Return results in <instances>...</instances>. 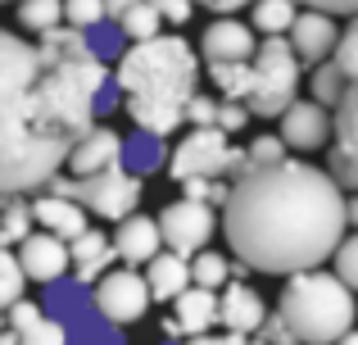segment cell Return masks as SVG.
Listing matches in <instances>:
<instances>
[{"instance_id": "cell-13", "label": "cell", "mask_w": 358, "mask_h": 345, "mask_svg": "<svg viewBox=\"0 0 358 345\" xmlns=\"http://www.w3.org/2000/svg\"><path fill=\"white\" fill-rule=\"evenodd\" d=\"M14 259L23 268V277H32V282H59L69 273V246L59 237H50V232H27L18 241Z\"/></svg>"}, {"instance_id": "cell-25", "label": "cell", "mask_w": 358, "mask_h": 345, "mask_svg": "<svg viewBox=\"0 0 358 345\" xmlns=\"http://www.w3.org/2000/svg\"><path fill=\"white\" fill-rule=\"evenodd\" d=\"M299 14L295 0H254V14H250V27H259L263 36H286L290 18Z\"/></svg>"}, {"instance_id": "cell-45", "label": "cell", "mask_w": 358, "mask_h": 345, "mask_svg": "<svg viewBox=\"0 0 358 345\" xmlns=\"http://www.w3.org/2000/svg\"><path fill=\"white\" fill-rule=\"evenodd\" d=\"M191 5H213V0H191Z\"/></svg>"}, {"instance_id": "cell-17", "label": "cell", "mask_w": 358, "mask_h": 345, "mask_svg": "<svg viewBox=\"0 0 358 345\" xmlns=\"http://www.w3.org/2000/svg\"><path fill=\"white\" fill-rule=\"evenodd\" d=\"M218 323L227 332H241V337H254L263 323V314H268V304H263V295L254 291V286L245 282H222L218 286Z\"/></svg>"}, {"instance_id": "cell-26", "label": "cell", "mask_w": 358, "mask_h": 345, "mask_svg": "<svg viewBox=\"0 0 358 345\" xmlns=\"http://www.w3.org/2000/svg\"><path fill=\"white\" fill-rule=\"evenodd\" d=\"M27 232H32V204L23 195H5V209H0V246H18Z\"/></svg>"}, {"instance_id": "cell-15", "label": "cell", "mask_w": 358, "mask_h": 345, "mask_svg": "<svg viewBox=\"0 0 358 345\" xmlns=\"http://www.w3.org/2000/svg\"><path fill=\"white\" fill-rule=\"evenodd\" d=\"M200 55H204V64H241V59H250L254 55V27L236 23V18H218V23L204 27Z\"/></svg>"}, {"instance_id": "cell-30", "label": "cell", "mask_w": 358, "mask_h": 345, "mask_svg": "<svg viewBox=\"0 0 358 345\" xmlns=\"http://www.w3.org/2000/svg\"><path fill=\"white\" fill-rule=\"evenodd\" d=\"M59 18H69V27L87 32L91 23L105 18V5H100V0H59Z\"/></svg>"}, {"instance_id": "cell-10", "label": "cell", "mask_w": 358, "mask_h": 345, "mask_svg": "<svg viewBox=\"0 0 358 345\" xmlns=\"http://www.w3.org/2000/svg\"><path fill=\"white\" fill-rule=\"evenodd\" d=\"M354 78H358V32L350 27V32L336 36L331 55H327V59L313 69V82H308V87H313V100H317V105L331 109L336 100L354 87Z\"/></svg>"}, {"instance_id": "cell-3", "label": "cell", "mask_w": 358, "mask_h": 345, "mask_svg": "<svg viewBox=\"0 0 358 345\" xmlns=\"http://www.w3.org/2000/svg\"><path fill=\"white\" fill-rule=\"evenodd\" d=\"M114 82L122 91L131 123L155 136H168L182 127V109L200 87V59L182 36L155 32L145 41H131L118 55Z\"/></svg>"}, {"instance_id": "cell-43", "label": "cell", "mask_w": 358, "mask_h": 345, "mask_svg": "<svg viewBox=\"0 0 358 345\" xmlns=\"http://www.w3.org/2000/svg\"><path fill=\"white\" fill-rule=\"evenodd\" d=\"M331 345H358V337H354V328H350V332H341V337H336Z\"/></svg>"}, {"instance_id": "cell-2", "label": "cell", "mask_w": 358, "mask_h": 345, "mask_svg": "<svg viewBox=\"0 0 358 345\" xmlns=\"http://www.w3.org/2000/svg\"><path fill=\"white\" fill-rule=\"evenodd\" d=\"M350 213V195L322 169L281 155L236 173L222 200V237L245 268L286 277L331 259Z\"/></svg>"}, {"instance_id": "cell-31", "label": "cell", "mask_w": 358, "mask_h": 345, "mask_svg": "<svg viewBox=\"0 0 358 345\" xmlns=\"http://www.w3.org/2000/svg\"><path fill=\"white\" fill-rule=\"evenodd\" d=\"M331 255H336V277H341V282L354 291V286H358V241L341 237V241H336V250H331Z\"/></svg>"}, {"instance_id": "cell-36", "label": "cell", "mask_w": 358, "mask_h": 345, "mask_svg": "<svg viewBox=\"0 0 358 345\" xmlns=\"http://www.w3.org/2000/svg\"><path fill=\"white\" fill-rule=\"evenodd\" d=\"M259 332H263V341H268V345H299L295 337H290V328L281 323V314H263Z\"/></svg>"}, {"instance_id": "cell-20", "label": "cell", "mask_w": 358, "mask_h": 345, "mask_svg": "<svg viewBox=\"0 0 358 345\" xmlns=\"http://www.w3.org/2000/svg\"><path fill=\"white\" fill-rule=\"evenodd\" d=\"M32 218L59 241H73L87 227V209H82L78 200H69V195H55V191L41 195V200H32Z\"/></svg>"}, {"instance_id": "cell-41", "label": "cell", "mask_w": 358, "mask_h": 345, "mask_svg": "<svg viewBox=\"0 0 358 345\" xmlns=\"http://www.w3.org/2000/svg\"><path fill=\"white\" fill-rule=\"evenodd\" d=\"M186 345H218V337H209V332H195V337L186 341Z\"/></svg>"}, {"instance_id": "cell-6", "label": "cell", "mask_w": 358, "mask_h": 345, "mask_svg": "<svg viewBox=\"0 0 358 345\" xmlns=\"http://www.w3.org/2000/svg\"><path fill=\"white\" fill-rule=\"evenodd\" d=\"M45 186H50L55 195L78 200L87 213H100V218H109V223L127 218V213L141 204V195H145V177L127 173L122 164H109V169L87 173V177H59L55 173Z\"/></svg>"}, {"instance_id": "cell-19", "label": "cell", "mask_w": 358, "mask_h": 345, "mask_svg": "<svg viewBox=\"0 0 358 345\" xmlns=\"http://www.w3.org/2000/svg\"><path fill=\"white\" fill-rule=\"evenodd\" d=\"M114 255L122 259V264H145L150 255H159L164 250V241H159V227L155 218H141V213H127V218H118V232H114Z\"/></svg>"}, {"instance_id": "cell-4", "label": "cell", "mask_w": 358, "mask_h": 345, "mask_svg": "<svg viewBox=\"0 0 358 345\" xmlns=\"http://www.w3.org/2000/svg\"><path fill=\"white\" fill-rule=\"evenodd\" d=\"M299 69H304V64L295 59L286 36H263V41H254L250 59L209 64V78H213V87L222 91V100H236L245 114L277 118L299 91Z\"/></svg>"}, {"instance_id": "cell-35", "label": "cell", "mask_w": 358, "mask_h": 345, "mask_svg": "<svg viewBox=\"0 0 358 345\" xmlns=\"http://www.w3.org/2000/svg\"><path fill=\"white\" fill-rule=\"evenodd\" d=\"M245 118H250V114H245L236 100H218V109H213V127H222L227 136H231V132H241Z\"/></svg>"}, {"instance_id": "cell-37", "label": "cell", "mask_w": 358, "mask_h": 345, "mask_svg": "<svg viewBox=\"0 0 358 345\" xmlns=\"http://www.w3.org/2000/svg\"><path fill=\"white\" fill-rule=\"evenodd\" d=\"M150 5L159 9V14H164V23H186V18H191V0H150Z\"/></svg>"}, {"instance_id": "cell-5", "label": "cell", "mask_w": 358, "mask_h": 345, "mask_svg": "<svg viewBox=\"0 0 358 345\" xmlns=\"http://www.w3.org/2000/svg\"><path fill=\"white\" fill-rule=\"evenodd\" d=\"M286 291H281V323L299 345H331L341 332L354 328V291L336 273H317V268H299L286 273Z\"/></svg>"}, {"instance_id": "cell-22", "label": "cell", "mask_w": 358, "mask_h": 345, "mask_svg": "<svg viewBox=\"0 0 358 345\" xmlns=\"http://www.w3.org/2000/svg\"><path fill=\"white\" fill-rule=\"evenodd\" d=\"M182 286H191V268H186L182 255L159 250V255L145 259V291H150V300H173Z\"/></svg>"}, {"instance_id": "cell-21", "label": "cell", "mask_w": 358, "mask_h": 345, "mask_svg": "<svg viewBox=\"0 0 358 345\" xmlns=\"http://www.w3.org/2000/svg\"><path fill=\"white\" fill-rule=\"evenodd\" d=\"M114 259H118L114 246H109L105 232H96V227H82L78 237L69 241V264H78V282H96Z\"/></svg>"}, {"instance_id": "cell-8", "label": "cell", "mask_w": 358, "mask_h": 345, "mask_svg": "<svg viewBox=\"0 0 358 345\" xmlns=\"http://www.w3.org/2000/svg\"><path fill=\"white\" fill-rule=\"evenodd\" d=\"M155 227H159V241H164L173 255L191 259L195 250H204L209 237H213V204H200V200H186L182 195V200L164 204Z\"/></svg>"}, {"instance_id": "cell-18", "label": "cell", "mask_w": 358, "mask_h": 345, "mask_svg": "<svg viewBox=\"0 0 358 345\" xmlns=\"http://www.w3.org/2000/svg\"><path fill=\"white\" fill-rule=\"evenodd\" d=\"M5 314H9V328H14V341L18 345H69V328L55 323V318H45L41 304L23 300V295H18Z\"/></svg>"}, {"instance_id": "cell-42", "label": "cell", "mask_w": 358, "mask_h": 345, "mask_svg": "<svg viewBox=\"0 0 358 345\" xmlns=\"http://www.w3.org/2000/svg\"><path fill=\"white\" fill-rule=\"evenodd\" d=\"M245 341H250V337H241V332H227V337H222L218 345H245Z\"/></svg>"}, {"instance_id": "cell-29", "label": "cell", "mask_w": 358, "mask_h": 345, "mask_svg": "<svg viewBox=\"0 0 358 345\" xmlns=\"http://www.w3.org/2000/svg\"><path fill=\"white\" fill-rule=\"evenodd\" d=\"M23 282L27 277H23V268H18V259L0 246V309H9V304L23 295Z\"/></svg>"}, {"instance_id": "cell-16", "label": "cell", "mask_w": 358, "mask_h": 345, "mask_svg": "<svg viewBox=\"0 0 358 345\" xmlns=\"http://www.w3.org/2000/svg\"><path fill=\"white\" fill-rule=\"evenodd\" d=\"M118 146H122V136L114 132V127H105V123H91L87 132L73 141V150H69V173L73 177H87V173H100V169H109V164H118Z\"/></svg>"}, {"instance_id": "cell-33", "label": "cell", "mask_w": 358, "mask_h": 345, "mask_svg": "<svg viewBox=\"0 0 358 345\" xmlns=\"http://www.w3.org/2000/svg\"><path fill=\"white\" fill-rule=\"evenodd\" d=\"M241 155H245L241 169H254V164H272V160H281V155H286V146H281V136H254L250 150H241Z\"/></svg>"}, {"instance_id": "cell-11", "label": "cell", "mask_w": 358, "mask_h": 345, "mask_svg": "<svg viewBox=\"0 0 358 345\" xmlns=\"http://www.w3.org/2000/svg\"><path fill=\"white\" fill-rule=\"evenodd\" d=\"M281 146H295V150H322L331 141V114H327L317 100H290L281 109Z\"/></svg>"}, {"instance_id": "cell-34", "label": "cell", "mask_w": 358, "mask_h": 345, "mask_svg": "<svg viewBox=\"0 0 358 345\" xmlns=\"http://www.w3.org/2000/svg\"><path fill=\"white\" fill-rule=\"evenodd\" d=\"M213 109H218V100H209V96H200V91H195V96L186 100V109H182V123L213 127Z\"/></svg>"}, {"instance_id": "cell-12", "label": "cell", "mask_w": 358, "mask_h": 345, "mask_svg": "<svg viewBox=\"0 0 358 345\" xmlns=\"http://www.w3.org/2000/svg\"><path fill=\"white\" fill-rule=\"evenodd\" d=\"M218 323V291L209 286H182L173 295V318H164L168 337H195V332H209Z\"/></svg>"}, {"instance_id": "cell-39", "label": "cell", "mask_w": 358, "mask_h": 345, "mask_svg": "<svg viewBox=\"0 0 358 345\" xmlns=\"http://www.w3.org/2000/svg\"><path fill=\"white\" fill-rule=\"evenodd\" d=\"M245 5H254V0H213L218 14H236V9H245Z\"/></svg>"}, {"instance_id": "cell-32", "label": "cell", "mask_w": 358, "mask_h": 345, "mask_svg": "<svg viewBox=\"0 0 358 345\" xmlns=\"http://www.w3.org/2000/svg\"><path fill=\"white\" fill-rule=\"evenodd\" d=\"M186 200H200V204H222L227 200V186L222 177H186Z\"/></svg>"}, {"instance_id": "cell-14", "label": "cell", "mask_w": 358, "mask_h": 345, "mask_svg": "<svg viewBox=\"0 0 358 345\" xmlns=\"http://www.w3.org/2000/svg\"><path fill=\"white\" fill-rule=\"evenodd\" d=\"M290 50H295V59L304 64H322L327 55H331L336 36H341V27H336V14H322V9H304V14L290 18Z\"/></svg>"}, {"instance_id": "cell-44", "label": "cell", "mask_w": 358, "mask_h": 345, "mask_svg": "<svg viewBox=\"0 0 358 345\" xmlns=\"http://www.w3.org/2000/svg\"><path fill=\"white\" fill-rule=\"evenodd\" d=\"M245 345H268V341H263V337H259V341H254V337H250V341H245Z\"/></svg>"}, {"instance_id": "cell-24", "label": "cell", "mask_w": 358, "mask_h": 345, "mask_svg": "<svg viewBox=\"0 0 358 345\" xmlns=\"http://www.w3.org/2000/svg\"><path fill=\"white\" fill-rule=\"evenodd\" d=\"M114 23H118V32L127 36V41H145V36H155L159 27H164V14H159L150 0H131Z\"/></svg>"}, {"instance_id": "cell-28", "label": "cell", "mask_w": 358, "mask_h": 345, "mask_svg": "<svg viewBox=\"0 0 358 345\" xmlns=\"http://www.w3.org/2000/svg\"><path fill=\"white\" fill-rule=\"evenodd\" d=\"M59 0H18V27L27 32H45V27H59Z\"/></svg>"}, {"instance_id": "cell-38", "label": "cell", "mask_w": 358, "mask_h": 345, "mask_svg": "<svg viewBox=\"0 0 358 345\" xmlns=\"http://www.w3.org/2000/svg\"><path fill=\"white\" fill-rule=\"evenodd\" d=\"M295 5H304V9H322V14H354L358 9V0H295Z\"/></svg>"}, {"instance_id": "cell-27", "label": "cell", "mask_w": 358, "mask_h": 345, "mask_svg": "<svg viewBox=\"0 0 358 345\" xmlns=\"http://www.w3.org/2000/svg\"><path fill=\"white\" fill-rule=\"evenodd\" d=\"M186 268H191V282L195 286H209V291H218L222 282H231V264L222 255H213V250H195Z\"/></svg>"}, {"instance_id": "cell-40", "label": "cell", "mask_w": 358, "mask_h": 345, "mask_svg": "<svg viewBox=\"0 0 358 345\" xmlns=\"http://www.w3.org/2000/svg\"><path fill=\"white\" fill-rule=\"evenodd\" d=\"M100 5H105V18H118V14H122V9H127V5H131V0H100Z\"/></svg>"}, {"instance_id": "cell-7", "label": "cell", "mask_w": 358, "mask_h": 345, "mask_svg": "<svg viewBox=\"0 0 358 345\" xmlns=\"http://www.w3.org/2000/svg\"><path fill=\"white\" fill-rule=\"evenodd\" d=\"M241 164H245V155L227 141L222 127H195L168 155V177L173 182H186V177H231V173H241Z\"/></svg>"}, {"instance_id": "cell-9", "label": "cell", "mask_w": 358, "mask_h": 345, "mask_svg": "<svg viewBox=\"0 0 358 345\" xmlns=\"http://www.w3.org/2000/svg\"><path fill=\"white\" fill-rule=\"evenodd\" d=\"M150 309V291H145V277L131 273V268H118V273H100L96 277V314L109 318L114 328H127V323L145 318Z\"/></svg>"}, {"instance_id": "cell-23", "label": "cell", "mask_w": 358, "mask_h": 345, "mask_svg": "<svg viewBox=\"0 0 358 345\" xmlns=\"http://www.w3.org/2000/svg\"><path fill=\"white\" fill-rule=\"evenodd\" d=\"M118 164H122L127 173H136V177L155 173L159 164H164V136H155V132H145V127H136V136L118 146Z\"/></svg>"}, {"instance_id": "cell-1", "label": "cell", "mask_w": 358, "mask_h": 345, "mask_svg": "<svg viewBox=\"0 0 358 345\" xmlns=\"http://www.w3.org/2000/svg\"><path fill=\"white\" fill-rule=\"evenodd\" d=\"M23 41L0 27V195H27L64 169L73 141L122 105L105 59L78 27H45Z\"/></svg>"}]
</instances>
